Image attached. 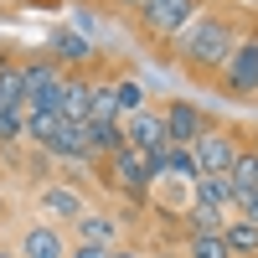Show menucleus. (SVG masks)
Returning a JSON list of instances; mask_svg holds the SVG:
<instances>
[{
  "instance_id": "17",
  "label": "nucleus",
  "mask_w": 258,
  "mask_h": 258,
  "mask_svg": "<svg viewBox=\"0 0 258 258\" xmlns=\"http://www.w3.org/2000/svg\"><path fill=\"white\" fill-rule=\"evenodd\" d=\"M140 6H145V0H103V11H109V16H124V21L135 16Z\"/></svg>"
},
{
  "instance_id": "23",
  "label": "nucleus",
  "mask_w": 258,
  "mask_h": 258,
  "mask_svg": "<svg viewBox=\"0 0 258 258\" xmlns=\"http://www.w3.org/2000/svg\"><path fill=\"white\" fill-rule=\"evenodd\" d=\"M0 258H16V248H11V243H6V238H0Z\"/></svg>"
},
{
  "instance_id": "6",
  "label": "nucleus",
  "mask_w": 258,
  "mask_h": 258,
  "mask_svg": "<svg viewBox=\"0 0 258 258\" xmlns=\"http://www.w3.org/2000/svg\"><path fill=\"white\" fill-rule=\"evenodd\" d=\"M88 191H83L78 181H47V186H36V217H47L57 227H73L83 212H88Z\"/></svg>"
},
{
  "instance_id": "13",
  "label": "nucleus",
  "mask_w": 258,
  "mask_h": 258,
  "mask_svg": "<svg viewBox=\"0 0 258 258\" xmlns=\"http://www.w3.org/2000/svg\"><path fill=\"white\" fill-rule=\"evenodd\" d=\"M26 145V109H0V150L16 155Z\"/></svg>"
},
{
  "instance_id": "18",
  "label": "nucleus",
  "mask_w": 258,
  "mask_h": 258,
  "mask_svg": "<svg viewBox=\"0 0 258 258\" xmlns=\"http://www.w3.org/2000/svg\"><path fill=\"white\" fill-rule=\"evenodd\" d=\"M238 217H243V222H258V191H253V197L238 207Z\"/></svg>"
},
{
  "instance_id": "12",
  "label": "nucleus",
  "mask_w": 258,
  "mask_h": 258,
  "mask_svg": "<svg viewBox=\"0 0 258 258\" xmlns=\"http://www.w3.org/2000/svg\"><path fill=\"white\" fill-rule=\"evenodd\" d=\"M222 243L232 258H258V222H243V217H227L222 227Z\"/></svg>"
},
{
  "instance_id": "10",
  "label": "nucleus",
  "mask_w": 258,
  "mask_h": 258,
  "mask_svg": "<svg viewBox=\"0 0 258 258\" xmlns=\"http://www.w3.org/2000/svg\"><path fill=\"white\" fill-rule=\"evenodd\" d=\"M68 238H73V243H93V248H119V243H124V238H119V217H114V212H103V207H88V212L68 227Z\"/></svg>"
},
{
  "instance_id": "5",
  "label": "nucleus",
  "mask_w": 258,
  "mask_h": 258,
  "mask_svg": "<svg viewBox=\"0 0 258 258\" xmlns=\"http://www.w3.org/2000/svg\"><path fill=\"white\" fill-rule=\"evenodd\" d=\"M243 129L248 124H238V119H217V114L207 119V129L197 135V145H191V165H197V176H227L232 160H238Z\"/></svg>"
},
{
  "instance_id": "4",
  "label": "nucleus",
  "mask_w": 258,
  "mask_h": 258,
  "mask_svg": "<svg viewBox=\"0 0 258 258\" xmlns=\"http://www.w3.org/2000/svg\"><path fill=\"white\" fill-rule=\"evenodd\" d=\"M212 93L227 98V103H258V11H248V26L232 47L222 78L212 83Z\"/></svg>"
},
{
  "instance_id": "8",
  "label": "nucleus",
  "mask_w": 258,
  "mask_h": 258,
  "mask_svg": "<svg viewBox=\"0 0 258 258\" xmlns=\"http://www.w3.org/2000/svg\"><path fill=\"white\" fill-rule=\"evenodd\" d=\"M160 119H165V140H170V150H191L212 114L202 109L197 98H160Z\"/></svg>"
},
{
  "instance_id": "9",
  "label": "nucleus",
  "mask_w": 258,
  "mask_h": 258,
  "mask_svg": "<svg viewBox=\"0 0 258 258\" xmlns=\"http://www.w3.org/2000/svg\"><path fill=\"white\" fill-rule=\"evenodd\" d=\"M119 124H124V145H135L140 155H150V160H165V155H170V140H165L160 103H150V109L129 114V119H119Z\"/></svg>"
},
{
  "instance_id": "14",
  "label": "nucleus",
  "mask_w": 258,
  "mask_h": 258,
  "mask_svg": "<svg viewBox=\"0 0 258 258\" xmlns=\"http://www.w3.org/2000/svg\"><path fill=\"white\" fill-rule=\"evenodd\" d=\"M140 109H150V93L140 88L135 78H124V73H119V119H129V114H140Z\"/></svg>"
},
{
  "instance_id": "11",
  "label": "nucleus",
  "mask_w": 258,
  "mask_h": 258,
  "mask_svg": "<svg viewBox=\"0 0 258 258\" xmlns=\"http://www.w3.org/2000/svg\"><path fill=\"white\" fill-rule=\"evenodd\" d=\"M191 202H202V207H212V212H222V217H238L227 176H197V181H191Z\"/></svg>"
},
{
  "instance_id": "24",
  "label": "nucleus",
  "mask_w": 258,
  "mask_h": 258,
  "mask_svg": "<svg viewBox=\"0 0 258 258\" xmlns=\"http://www.w3.org/2000/svg\"><path fill=\"white\" fill-rule=\"evenodd\" d=\"M93 6H98V11H103V0H93Z\"/></svg>"
},
{
  "instance_id": "15",
  "label": "nucleus",
  "mask_w": 258,
  "mask_h": 258,
  "mask_svg": "<svg viewBox=\"0 0 258 258\" xmlns=\"http://www.w3.org/2000/svg\"><path fill=\"white\" fill-rule=\"evenodd\" d=\"M181 258H232V253H227L222 232H217V238H186L181 243Z\"/></svg>"
},
{
  "instance_id": "21",
  "label": "nucleus",
  "mask_w": 258,
  "mask_h": 258,
  "mask_svg": "<svg viewBox=\"0 0 258 258\" xmlns=\"http://www.w3.org/2000/svg\"><path fill=\"white\" fill-rule=\"evenodd\" d=\"M150 258H181V248H165V243H160V248L150 253Z\"/></svg>"
},
{
  "instance_id": "22",
  "label": "nucleus",
  "mask_w": 258,
  "mask_h": 258,
  "mask_svg": "<svg viewBox=\"0 0 258 258\" xmlns=\"http://www.w3.org/2000/svg\"><path fill=\"white\" fill-rule=\"evenodd\" d=\"M0 222H11V202H6V191H0Z\"/></svg>"
},
{
  "instance_id": "16",
  "label": "nucleus",
  "mask_w": 258,
  "mask_h": 258,
  "mask_svg": "<svg viewBox=\"0 0 258 258\" xmlns=\"http://www.w3.org/2000/svg\"><path fill=\"white\" fill-rule=\"evenodd\" d=\"M114 248H93V243H68V258H109Z\"/></svg>"
},
{
  "instance_id": "2",
  "label": "nucleus",
  "mask_w": 258,
  "mask_h": 258,
  "mask_svg": "<svg viewBox=\"0 0 258 258\" xmlns=\"http://www.w3.org/2000/svg\"><path fill=\"white\" fill-rule=\"evenodd\" d=\"M207 6L212 0H145V6L129 16V36H135L150 57H165L170 41H176Z\"/></svg>"
},
{
  "instance_id": "7",
  "label": "nucleus",
  "mask_w": 258,
  "mask_h": 258,
  "mask_svg": "<svg viewBox=\"0 0 258 258\" xmlns=\"http://www.w3.org/2000/svg\"><path fill=\"white\" fill-rule=\"evenodd\" d=\"M68 227H57V222H47V217H26L16 227V238H11V248H16V258H68Z\"/></svg>"
},
{
  "instance_id": "3",
  "label": "nucleus",
  "mask_w": 258,
  "mask_h": 258,
  "mask_svg": "<svg viewBox=\"0 0 258 258\" xmlns=\"http://www.w3.org/2000/svg\"><path fill=\"white\" fill-rule=\"evenodd\" d=\"M93 170H98V181H103V191H109V197L140 207V212L155 207V170H160V160L140 155L135 145H124L109 165H93Z\"/></svg>"
},
{
  "instance_id": "1",
  "label": "nucleus",
  "mask_w": 258,
  "mask_h": 258,
  "mask_svg": "<svg viewBox=\"0 0 258 258\" xmlns=\"http://www.w3.org/2000/svg\"><path fill=\"white\" fill-rule=\"evenodd\" d=\"M243 26H248V6H243V0H212L191 26L170 41V52L160 62H170L191 88L212 93V83L222 78L232 47H238V36H243Z\"/></svg>"
},
{
  "instance_id": "20",
  "label": "nucleus",
  "mask_w": 258,
  "mask_h": 258,
  "mask_svg": "<svg viewBox=\"0 0 258 258\" xmlns=\"http://www.w3.org/2000/svg\"><path fill=\"white\" fill-rule=\"evenodd\" d=\"M26 6H31V11H62L68 0H26Z\"/></svg>"
},
{
  "instance_id": "19",
  "label": "nucleus",
  "mask_w": 258,
  "mask_h": 258,
  "mask_svg": "<svg viewBox=\"0 0 258 258\" xmlns=\"http://www.w3.org/2000/svg\"><path fill=\"white\" fill-rule=\"evenodd\" d=\"M109 258H150V253H140V248H135V243H119V248H114V253H109Z\"/></svg>"
}]
</instances>
